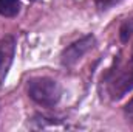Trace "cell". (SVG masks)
Returning <instances> with one entry per match:
<instances>
[{"label": "cell", "instance_id": "6da1fadb", "mask_svg": "<svg viewBox=\"0 0 133 132\" xmlns=\"http://www.w3.org/2000/svg\"><path fill=\"white\" fill-rule=\"evenodd\" d=\"M28 95L42 106H54L61 98V89L50 78H34L28 84Z\"/></svg>", "mask_w": 133, "mask_h": 132}, {"label": "cell", "instance_id": "7a4b0ae2", "mask_svg": "<svg viewBox=\"0 0 133 132\" xmlns=\"http://www.w3.org/2000/svg\"><path fill=\"white\" fill-rule=\"evenodd\" d=\"M133 89V51L127 62L119 67L108 82V90L113 99L122 98Z\"/></svg>", "mask_w": 133, "mask_h": 132}, {"label": "cell", "instance_id": "3957f363", "mask_svg": "<svg viewBox=\"0 0 133 132\" xmlns=\"http://www.w3.org/2000/svg\"><path fill=\"white\" fill-rule=\"evenodd\" d=\"M95 37L93 36H85L81 40L71 44L65 51L62 53V64L64 65H73L74 62H77L91 47H93Z\"/></svg>", "mask_w": 133, "mask_h": 132}, {"label": "cell", "instance_id": "277c9868", "mask_svg": "<svg viewBox=\"0 0 133 132\" xmlns=\"http://www.w3.org/2000/svg\"><path fill=\"white\" fill-rule=\"evenodd\" d=\"M14 48H16V40L12 36H5L0 40V86L8 73V68L11 67L14 58Z\"/></svg>", "mask_w": 133, "mask_h": 132}, {"label": "cell", "instance_id": "5b68a950", "mask_svg": "<svg viewBox=\"0 0 133 132\" xmlns=\"http://www.w3.org/2000/svg\"><path fill=\"white\" fill-rule=\"evenodd\" d=\"M20 11L19 0H0V14L5 17H14Z\"/></svg>", "mask_w": 133, "mask_h": 132}, {"label": "cell", "instance_id": "8992f818", "mask_svg": "<svg viewBox=\"0 0 133 132\" xmlns=\"http://www.w3.org/2000/svg\"><path fill=\"white\" fill-rule=\"evenodd\" d=\"M95 2H96L99 9H108L111 6H115L116 3H119L121 0H95Z\"/></svg>", "mask_w": 133, "mask_h": 132}, {"label": "cell", "instance_id": "52a82bcc", "mask_svg": "<svg viewBox=\"0 0 133 132\" xmlns=\"http://www.w3.org/2000/svg\"><path fill=\"white\" fill-rule=\"evenodd\" d=\"M125 113H127V115L133 120V98L130 99V101H129V104L125 106Z\"/></svg>", "mask_w": 133, "mask_h": 132}]
</instances>
